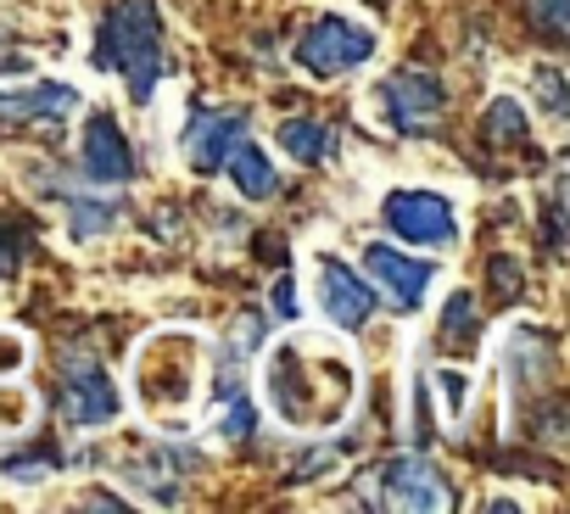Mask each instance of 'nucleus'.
Instances as JSON below:
<instances>
[{
	"label": "nucleus",
	"instance_id": "nucleus-1",
	"mask_svg": "<svg viewBox=\"0 0 570 514\" xmlns=\"http://www.w3.org/2000/svg\"><path fill=\"white\" fill-rule=\"evenodd\" d=\"M96 62L112 68L124 79V90L135 96V107H151V96L163 90L168 73V46H163V12L157 0H112L101 34H96Z\"/></svg>",
	"mask_w": 570,
	"mask_h": 514
},
{
	"label": "nucleus",
	"instance_id": "nucleus-2",
	"mask_svg": "<svg viewBox=\"0 0 570 514\" xmlns=\"http://www.w3.org/2000/svg\"><path fill=\"white\" fill-rule=\"evenodd\" d=\"M353 492H358L353 503H364V508H420V514H431V508H453L448 475H442L431 458H420V453L392 458V464H375L370 475H358Z\"/></svg>",
	"mask_w": 570,
	"mask_h": 514
},
{
	"label": "nucleus",
	"instance_id": "nucleus-3",
	"mask_svg": "<svg viewBox=\"0 0 570 514\" xmlns=\"http://www.w3.org/2000/svg\"><path fill=\"white\" fill-rule=\"evenodd\" d=\"M292 57H297V68L314 73V79H342V73H353V68H364V62L375 57V34H370L364 23L342 18V12H325V18H314V23L297 34Z\"/></svg>",
	"mask_w": 570,
	"mask_h": 514
},
{
	"label": "nucleus",
	"instance_id": "nucleus-4",
	"mask_svg": "<svg viewBox=\"0 0 570 514\" xmlns=\"http://www.w3.org/2000/svg\"><path fill=\"white\" fill-rule=\"evenodd\" d=\"M325 375H353V369L342 358H320V353H303V347H279L274 364H268V403L292 425H314V419H325L320 403H314Z\"/></svg>",
	"mask_w": 570,
	"mask_h": 514
},
{
	"label": "nucleus",
	"instance_id": "nucleus-5",
	"mask_svg": "<svg viewBox=\"0 0 570 514\" xmlns=\"http://www.w3.org/2000/svg\"><path fill=\"white\" fill-rule=\"evenodd\" d=\"M381 224L392 240L425 246V251H453L459 246V212L442 190H392L381 196Z\"/></svg>",
	"mask_w": 570,
	"mask_h": 514
},
{
	"label": "nucleus",
	"instance_id": "nucleus-6",
	"mask_svg": "<svg viewBox=\"0 0 570 514\" xmlns=\"http://www.w3.org/2000/svg\"><path fill=\"white\" fill-rule=\"evenodd\" d=\"M375 101H381V118H386L397 135L420 140V135H431V129L442 123V112H448V85H442L436 73H425V68H397V73H386V79L375 85Z\"/></svg>",
	"mask_w": 570,
	"mask_h": 514
},
{
	"label": "nucleus",
	"instance_id": "nucleus-7",
	"mask_svg": "<svg viewBox=\"0 0 570 514\" xmlns=\"http://www.w3.org/2000/svg\"><path fill=\"white\" fill-rule=\"evenodd\" d=\"M124 414V392L118 380L101 369V358L90 353H68L62 358V419L79 431H101Z\"/></svg>",
	"mask_w": 570,
	"mask_h": 514
},
{
	"label": "nucleus",
	"instance_id": "nucleus-8",
	"mask_svg": "<svg viewBox=\"0 0 570 514\" xmlns=\"http://www.w3.org/2000/svg\"><path fill=\"white\" fill-rule=\"evenodd\" d=\"M364 269H370V286H381L392 297V308H403V314H414L425 303L431 280H436V269L425 264V257H409L392 240H370L364 246Z\"/></svg>",
	"mask_w": 570,
	"mask_h": 514
},
{
	"label": "nucleus",
	"instance_id": "nucleus-9",
	"mask_svg": "<svg viewBox=\"0 0 570 514\" xmlns=\"http://www.w3.org/2000/svg\"><path fill=\"white\" fill-rule=\"evenodd\" d=\"M79 174L101 190L135 179V151H129V135L118 129L112 112H90V123L79 135Z\"/></svg>",
	"mask_w": 570,
	"mask_h": 514
},
{
	"label": "nucleus",
	"instance_id": "nucleus-10",
	"mask_svg": "<svg viewBox=\"0 0 570 514\" xmlns=\"http://www.w3.org/2000/svg\"><path fill=\"white\" fill-rule=\"evenodd\" d=\"M246 129H252L246 107H202L185 129V162L196 174H218L224 157L235 151V140H246Z\"/></svg>",
	"mask_w": 570,
	"mask_h": 514
},
{
	"label": "nucleus",
	"instance_id": "nucleus-11",
	"mask_svg": "<svg viewBox=\"0 0 570 514\" xmlns=\"http://www.w3.org/2000/svg\"><path fill=\"white\" fill-rule=\"evenodd\" d=\"M320 308L336 330H364L375 319V286L342 257H320Z\"/></svg>",
	"mask_w": 570,
	"mask_h": 514
},
{
	"label": "nucleus",
	"instance_id": "nucleus-12",
	"mask_svg": "<svg viewBox=\"0 0 570 514\" xmlns=\"http://www.w3.org/2000/svg\"><path fill=\"white\" fill-rule=\"evenodd\" d=\"M79 112V90L62 79H40L23 90H0V123H62Z\"/></svg>",
	"mask_w": 570,
	"mask_h": 514
},
{
	"label": "nucleus",
	"instance_id": "nucleus-13",
	"mask_svg": "<svg viewBox=\"0 0 570 514\" xmlns=\"http://www.w3.org/2000/svg\"><path fill=\"white\" fill-rule=\"evenodd\" d=\"M503 358H509V380H514V392L525 386V397L559 369V347H553V336L548 330H537V325H525V330H514L509 336V347H503Z\"/></svg>",
	"mask_w": 570,
	"mask_h": 514
},
{
	"label": "nucleus",
	"instance_id": "nucleus-14",
	"mask_svg": "<svg viewBox=\"0 0 570 514\" xmlns=\"http://www.w3.org/2000/svg\"><path fill=\"white\" fill-rule=\"evenodd\" d=\"M279 151L292 162H303V168H320V162H331L342 151V135L331 123H320V118H285L279 123Z\"/></svg>",
	"mask_w": 570,
	"mask_h": 514
},
{
	"label": "nucleus",
	"instance_id": "nucleus-15",
	"mask_svg": "<svg viewBox=\"0 0 570 514\" xmlns=\"http://www.w3.org/2000/svg\"><path fill=\"white\" fill-rule=\"evenodd\" d=\"M224 174L235 179V190H240L246 201H274V196H279V174H274L268 151H257L252 140H235V151L224 157Z\"/></svg>",
	"mask_w": 570,
	"mask_h": 514
},
{
	"label": "nucleus",
	"instance_id": "nucleus-16",
	"mask_svg": "<svg viewBox=\"0 0 570 514\" xmlns=\"http://www.w3.org/2000/svg\"><path fill=\"white\" fill-rule=\"evenodd\" d=\"M57 196L68 201V235L73 240H96V235H107V229L124 224V207L118 201H96V196H79V190H57Z\"/></svg>",
	"mask_w": 570,
	"mask_h": 514
},
{
	"label": "nucleus",
	"instance_id": "nucleus-17",
	"mask_svg": "<svg viewBox=\"0 0 570 514\" xmlns=\"http://www.w3.org/2000/svg\"><path fill=\"white\" fill-rule=\"evenodd\" d=\"M481 140H487V146H503V151L525 146V140H531V118H525V107H520L514 96H498V101L481 112Z\"/></svg>",
	"mask_w": 570,
	"mask_h": 514
},
{
	"label": "nucleus",
	"instance_id": "nucleus-18",
	"mask_svg": "<svg viewBox=\"0 0 570 514\" xmlns=\"http://www.w3.org/2000/svg\"><path fill=\"white\" fill-rule=\"evenodd\" d=\"M531 85H537V101H542V112L553 118V123H564L570 118V96H564V73L559 68H531Z\"/></svg>",
	"mask_w": 570,
	"mask_h": 514
},
{
	"label": "nucleus",
	"instance_id": "nucleus-19",
	"mask_svg": "<svg viewBox=\"0 0 570 514\" xmlns=\"http://www.w3.org/2000/svg\"><path fill=\"white\" fill-rule=\"evenodd\" d=\"M218 408H224L218 436H224V442H246L252 425H257V403H252V392H240V397H229V403H218Z\"/></svg>",
	"mask_w": 570,
	"mask_h": 514
},
{
	"label": "nucleus",
	"instance_id": "nucleus-20",
	"mask_svg": "<svg viewBox=\"0 0 570 514\" xmlns=\"http://www.w3.org/2000/svg\"><path fill=\"white\" fill-rule=\"evenodd\" d=\"M475 330H481V319L470 314V297H464V291H453V297H448V314H442V342L464 347Z\"/></svg>",
	"mask_w": 570,
	"mask_h": 514
},
{
	"label": "nucleus",
	"instance_id": "nucleus-21",
	"mask_svg": "<svg viewBox=\"0 0 570 514\" xmlns=\"http://www.w3.org/2000/svg\"><path fill=\"white\" fill-rule=\"evenodd\" d=\"M525 18H531L548 40H564V29H570V0H525Z\"/></svg>",
	"mask_w": 570,
	"mask_h": 514
},
{
	"label": "nucleus",
	"instance_id": "nucleus-22",
	"mask_svg": "<svg viewBox=\"0 0 570 514\" xmlns=\"http://www.w3.org/2000/svg\"><path fill=\"white\" fill-rule=\"evenodd\" d=\"M0 469H7L12 481H23V486H35V481H51L62 469V458L57 453H23V458H7Z\"/></svg>",
	"mask_w": 570,
	"mask_h": 514
},
{
	"label": "nucleus",
	"instance_id": "nucleus-23",
	"mask_svg": "<svg viewBox=\"0 0 570 514\" xmlns=\"http://www.w3.org/2000/svg\"><path fill=\"white\" fill-rule=\"evenodd\" d=\"M151 464H157V458H151ZM151 464H135V469H129V481H135V486H140V492H146L157 508H174V503H179V481H174V475L163 481Z\"/></svg>",
	"mask_w": 570,
	"mask_h": 514
},
{
	"label": "nucleus",
	"instance_id": "nucleus-24",
	"mask_svg": "<svg viewBox=\"0 0 570 514\" xmlns=\"http://www.w3.org/2000/svg\"><path fill=\"white\" fill-rule=\"evenodd\" d=\"M542 240L548 251H564V185H553L542 201Z\"/></svg>",
	"mask_w": 570,
	"mask_h": 514
},
{
	"label": "nucleus",
	"instance_id": "nucleus-25",
	"mask_svg": "<svg viewBox=\"0 0 570 514\" xmlns=\"http://www.w3.org/2000/svg\"><path fill=\"white\" fill-rule=\"evenodd\" d=\"M23 269V229L12 218H0V280H12Z\"/></svg>",
	"mask_w": 570,
	"mask_h": 514
},
{
	"label": "nucleus",
	"instance_id": "nucleus-26",
	"mask_svg": "<svg viewBox=\"0 0 570 514\" xmlns=\"http://www.w3.org/2000/svg\"><path fill=\"white\" fill-rule=\"evenodd\" d=\"M436 386H442V397H448V414H464V403H470V375L436 369Z\"/></svg>",
	"mask_w": 570,
	"mask_h": 514
},
{
	"label": "nucleus",
	"instance_id": "nucleus-27",
	"mask_svg": "<svg viewBox=\"0 0 570 514\" xmlns=\"http://www.w3.org/2000/svg\"><path fill=\"white\" fill-rule=\"evenodd\" d=\"M520 286H525V269L514 264V257H492V291L498 297H514Z\"/></svg>",
	"mask_w": 570,
	"mask_h": 514
},
{
	"label": "nucleus",
	"instance_id": "nucleus-28",
	"mask_svg": "<svg viewBox=\"0 0 570 514\" xmlns=\"http://www.w3.org/2000/svg\"><path fill=\"white\" fill-rule=\"evenodd\" d=\"M268 308H274V319H297V280H292V275H279V280H274Z\"/></svg>",
	"mask_w": 570,
	"mask_h": 514
},
{
	"label": "nucleus",
	"instance_id": "nucleus-29",
	"mask_svg": "<svg viewBox=\"0 0 570 514\" xmlns=\"http://www.w3.org/2000/svg\"><path fill=\"white\" fill-rule=\"evenodd\" d=\"M85 508H129L124 497H107V492H90V497H79Z\"/></svg>",
	"mask_w": 570,
	"mask_h": 514
}]
</instances>
